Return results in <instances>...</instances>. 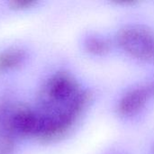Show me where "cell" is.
Masks as SVG:
<instances>
[{"label": "cell", "mask_w": 154, "mask_h": 154, "mask_svg": "<svg viewBox=\"0 0 154 154\" xmlns=\"http://www.w3.org/2000/svg\"><path fill=\"white\" fill-rule=\"evenodd\" d=\"M85 46L88 51L95 55H105L109 51V42L99 36L88 37L85 42Z\"/></svg>", "instance_id": "cell-4"}, {"label": "cell", "mask_w": 154, "mask_h": 154, "mask_svg": "<svg viewBox=\"0 0 154 154\" xmlns=\"http://www.w3.org/2000/svg\"><path fill=\"white\" fill-rule=\"evenodd\" d=\"M34 4V1L32 0H17V1H13L11 2V5L14 6L15 8H24V7H29Z\"/></svg>", "instance_id": "cell-6"}, {"label": "cell", "mask_w": 154, "mask_h": 154, "mask_svg": "<svg viewBox=\"0 0 154 154\" xmlns=\"http://www.w3.org/2000/svg\"><path fill=\"white\" fill-rule=\"evenodd\" d=\"M25 57V51L20 48H12L0 52V71L17 68L23 62Z\"/></svg>", "instance_id": "cell-3"}, {"label": "cell", "mask_w": 154, "mask_h": 154, "mask_svg": "<svg viewBox=\"0 0 154 154\" xmlns=\"http://www.w3.org/2000/svg\"><path fill=\"white\" fill-rule=\"evenodd\" d=\"M153 153H154V152H153Z\"/></svg>", "instance_id": "cell-7"}, {"label": "cell", "mask_w": 154, "mask_h": 154, "mask_svg": "<svg viewBox=\"0 0 154 154\" xmlns=\"http://www.w3.org/2000/svg\"><path fill=\"white\" fill-rule=\"evenodd\" d=\"M154 92L153 85L138 87L124 95L118 103V113L124 116H132L141 111Z\"/></svg>", "instance_id": "cell-2"}, {"label": "cell", "mask_w": 154, "mask_h": 154, "mask_svg": "<svg viewBox=\"0 0 154 154\" xmlns=\"http://www.w3.org/2000/svg\"><path fill=\"white\" fill-rule=\"evenodd\" d=\"M120 47L132 57L154 62V32L141 25H130L117 35Z\"/></svg>", "instance_id": "cell-1"}, {"label": "cell", "mask_w": 154, "mask_h": 154, "mask_svg": "<svg viewBox=\"0 0 154 154\" xmlns=\"http://www.w3.org/2000/svg\"><path fill=\"white\" fill-rule=\"evenodd\" d=\"M14 139L9 137H0V154H13Z\"/></svg>", "instance_id": "cell-5"}]
</instances>
